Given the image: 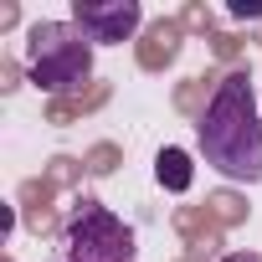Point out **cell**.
<instances>
[{"mask_svg": "<svg viewBox=\"0 0 262 262\" xmlns=\"http://www.w3.org/2000/svg\"><path fill=\"white\" fill-rule=\"evenodd\" d=\"M52 262H139V236L103 201H77L52 242Z\"/></svg>", "mask_w": 262, "mask_h": 262, "instance_id": "2", "label": "cell"}, {"mask_svg": "<svg viewBox=\"0 0 262 262\" xmlns=\"http://www.w3.org/2000/svg\"><path fill=\"white\" fill-rule=\"evenodd\" d=\"M144 6L139 0H72V26L93 41V47H118L139 31Z\"/></svg>", "mask_w": 262, "mask_h": 262, "instance_id": "4", "label": "cell"}, {"mask_svg": "<svg viewBox=\"0 0 262 262\" xmlns=\"http://www.w3.org/2000/svg\"><path fill=\"white\" fill-rule=\"evenodd\" d=\"M155 175H160V185L165 190H190V155L185 149H160V160H155Z\"/></svg>", "mask_w": 262, "mask_h": 262, "instance_id": "5", "label": "cell"}, {"mask_svg": "<svg viewBox=\"0 0 262 262\" xmlns=\"http://www.w3.org/2000/svg\"><path fill=\"white\" fill-rule=\"evenodd\" d=\"M195 144L206 165L236 185L262 180V113H257V88L252 72H226L195 123Z\"/></svg>", "mask_w": 262, "mask_h": 262, "instance_id": "1", "label": "cell"}, {"mask_svg": "<svg viewBox=\"0 0 262 262\" xmlns=\"http://www.w3.org/2000/svg\"><path fill=\"white\" fill-rule=\"evenodd\" d=\"M221 262H262V257H257V252H226Z\"/></svg>", "mask_w": 262, "mask_h": 262, "instance_id": "6", "label": "cell"}, {"mask_svg": "<svg viewBox=\"0 0 262 262\" xmlns=\"http://www.w3.org/2000/svg\"><path fill=\"white\" fill-rule=\"evenodd\" d=\"M26 72L41 93H77L93 77V41L72 21H36L26 31Z\"/></svg>", "mask_w": 262, "mask_h": 262, "instance_id": "3", "label": "cell"}]
</instances>
